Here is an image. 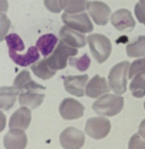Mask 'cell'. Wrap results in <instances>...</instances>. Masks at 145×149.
<instances>
[{"mask_svg": "<svg viewBox=\"0 0 145 149\" xmlns=\"http://www.w3.org/2000/svg\"><path fill=\"white\" fill-rule=\"evenodd\" d=\"M129 61H122L115 65L108 75L109 85L115 93L122 94L127 90V75L130 66Z\"/></svg>", "mask_w": 145, "mask_h": 149, "instance_id": "obj_4", "label": "cell"}, {"mask_svg": "<svg viewBox=\"0 0 145 149\" xmlns=\"http://www.w3.org/2000/svg\"><path fill=\"white\" fill-rule=\"evenodd\" d=\"M59 36L63 42L71 47L82 48L86 46L85 36L67 26L61 28Z\"/></svg>", "mask_w": 145, "mask_h": 149, "instance_id": "obj_13", "label": "cell"}, {"mask_svg": "<svg viewBox=\"0 0 145 149\" xmlns=\"http://www.w3.org/2000/svg\"><path fill=\"white\" fill-rule=\"evenodd\" d=\"M139 4L142 10L145 13V0H140Z\"/></svg>", "mask_w": 145, "mask_h": 149, "instance_id": "obj_32", "label": "cell"}, {"mask_svg": "<svg viewBox=\"0 0 145 149\" xmlns=\"http://www.w3.org/2000/svg\"><path fill=\"white\" fill-rule=\"evenodd\" d=\"M106 80L99 75H95L85 87V94L91 98H98L110 91Z\"/></svg>", "mask_w": 145, "mask_h": 149, "instance_id": "obj_14", "label": "cell"}, {"mask_svg": "<svg viewBox=\"0 0 145 149\" xmlns=\"http://www.w3.org/2000/svg\"><path fill=\"white\" fill-rule=\"evenodd\" d=\"M145 72V58L137 59L132 63L130 67L129 79H131L135 75Z\"/></svg>", "mask_w": 145, "mask_h": 149, "instance_id": "obj_27", "label": "cell"}, {"mask_svg": "<svg viewBox=\"0 0 145 149\" xmlns=\"http://www.w3.org/2000/svg\"><path fill=\"white\" fill-rule=\"evenodd\" d=\"M63 22L67 27L82 33H90L94 29V25L85 13L78 14L64 13Z\"/></svg>", "mask_w": 145, "mask_h": 149, "instance_id": "obj_6", "label": "cell"}, {"mask_svg": "<svg viewBox=\"0 0 145 149\" xmlns=\"http://www.w3.org/2000/svg\"><path fill=\"white\" fill-rule=\"evenodd\" d=\"M7 44L9 52L23 51L25 45L22 40L19 36L15 33L10 34L5 38Z\"/></svg>", "mask_w": 145, "mask_h": 149, "instance_id": "obj_25", "label": "cell"}, {"mask_svg": "<svg viewBox=\"0 0 145 149\" xmlns=\"http://www.w3.org/2000/svg\"><path fill=\"white\" fill-rule=\"evenodd\" d=\"M86 9L96 24L105 26L108 24L111 9L107 4L101 1H89Z\"/></svg>", "mask_w": 145, "mask_h": 149, "instance_id": "obj_9", "label": "cell"}, {"mask_svg": "<svg viewBox=\"0 0 145 149\" xmlns=\"http://www.w3.org/2000/svg\"><path fill=\"white\" fill-rule=\"evenodd\" d=\"M20 91L16 87L2 86L0 91V106L4 111H8L15 104Z\"/></svg>", "mask_w": 145, "mask_h": 149, "instance_id": "obj_18", "label": "cell"}, {"mask_svg": "<svg viewBox=\"0 0 145 149\" xmlns=\"http://www.w3.org/2000/svg\"><path fill=\"white\" fill-rule=\"evenodd\" d=\"M127 54L130 58L145 56V36L137 37V39L126 47Z\"/></svg>", "mask_w": 145, "mask_h": 149, "instance_id": "obj_23", "label": "cell"}, {"mask_svg": "<svg viewBox=\"0 0 145 149\" xmlns=\"http://www.w3.org/2000/svg\"><path fill=\"white\" fill-rule=\"evenodd\" d=\"M31 69L37 77L44 80L51 79L56 73V71L52 70L48 66L45 59L33 64Z\"/></svg>", "mask_w": 145, "mask_h": 149, "instance_id": "obj_21", "label": "cell"}, {"mask_svg": "<svg viewBox=\"0 0 145 149\" xmlns=\"http://www.w3.org/2000/svg\"><path fill=\"white\" fill-rule=\"evenodd\" d=\"M27 135L24 130L12 129L5 136L4 147L8 149H25L27 144Z\"/></svg>", "mask_w": 145, "mask_h": 149, "instance_id": "obj_12", "label": "cell"}, {"mask_svg": "<svg viewBox=\"0 0 145 149\" xmlns=\"http://www.w3.org/2000/svg\"><path fill=\"white\" fill-rule=\"evenodd\" d=\"M9 55L12 60L22 67H26L32 63H35L40 58V54L38 49L35 46H31L25 54H20L16 52H9Z\"/></svg>", "mask_w": 145, "mask_h": 149, "instance_id": "obj_17", "label": "cell"}, {"mask_svg": "<svg viewBox=\"0 0 145 149\" xmlns=\"http://www.w3.org/2000/svg\"><path fill=\"white\" fill-rule=\"evenodd\" d=\"M78 53L76 48L67 45L62 40L59 41L52 54L45 60L52 70L56 71L62 70L67 67L68 58L77 55Z\"/></svg>", "mask_w": 145, "mask_h": 149, "instance_id": "obj_3", "label": "cell"}, {"mask_svg": "<svg viewBox=\"0 0 145 149\" xmlns=\"http://www.w3.org/2000/svg\"><path fill=\"white\" fill-rule=\"evenodd\" d=\"M144 107H145V103H144Z\"/></svg>", "mask_w": 145, "mask_h": 149, "instance_id": "obj_33", "label": "cell"}, {"mask_svg": "<svg viewBox=\"0 0 145 149\" xmlns=\"http://www.w3.org/2000/svg\"><path fill=\"white\" fill-rule=\"evenodd\" d=\"M91 60L87 53L79 58H69V65L71 66L77 68L80 72L86 71L90 66Z\"/></svg>", "mask_w": 145, "mask_h": 149, "instance_id": "obj_26", "label": "cell"}, {"mask_svg": "<svg viewBox=\"0 0 145 149\" xmlns=\"http://www.w3.org/2000/svg\"><path fill=\"white\" fill-rule=\"evenodd\" d=\"M139 134L145 139V119L141 122L139 127Z\"/></svg>", "mask_w": 145, "mask_h": 149, "instance_id": "obj_31", "label": "cell"}, {"mask_svg": "<svg viewBox=\"0 0 145 149\" xmlns=\"http://www.w3.org/2000/svg\"><path fill=\"white\" fill-rule=\"evenodd\" d=\"M45 94L38 93V91H26L20 93L19 102L20 105L26 106L34 110L43 103Z\"/></svg>", "mask_w": 145, "mask_h": 149, "instance_id": "obj_19", "label": "cell"}, {"mask_svg": "<svg viewBox=\"0 0 145 149\" xmlns=\"http://www.w3.org/2000/svg\"><path fill=\"white\" fill-rule=\"evenodd\" d=\"M111 24L118 31L128 33L135 26V21L130 11L121 9L114 12L111 17Z\"/></svg>", "mask_w": 145, "mask_h": 149, "instance_id": "obj_10", "label": "cell"}, {"mask_svg": "<svg viewBox=\"0 0 145 149\" xmlns=\"http://www.w3.org/2000/svg\"><path fill=\"white\" fill-rule=\"evenodd\" d=\"M124 106V99L121 96L106 94L93 104L92 108L99 116L113 117L121 112Z\"/></svg>", "mask_w": 145, "mask_h": 149, "instance_id": "obj_1", "label": "cell"}, {"mask_svg": "<svg viewBox=\"0 0 145 149\" xmlns=\"http://www.w3.org/2000/svg\"><path fill=\"white\" fill-rule=\"evenodd\" d=\"M135 15L140 23L145 25V13L141 9L139 3H137L135 6Z\"/></svg>", "mask_w": 145, "mask_h": 149, "instance_id": "obj_30", "label": "cell"}, {"mask_svg": "<svg viewBox=\"0 0 145 149\" xmlns=\"http://www.w3.org/2000/svg\"><path fill=\"white\" fill-rule=\"evenodd\" d=\"M59 139L60 144L64 149H80L85 143V137L82 131L71 126L61 133Z\"/></svg>", "mask_w": 145, "mask_h": 149, "instance_id": "obj_7", "label": "cell"}, {"mask_svg": "<svg viewBox=\"0 0 145 149\" xmlns=\"http://www.w3.org/2000/svg\"><path fill=\"white\" fill-rule=\"evenodd\" d=\"M60 3L67 13L75 14L85 10L88 2L86 0H60Z\"/></svg>", "mask_w": 145, "mask_h": 149, "instance_id": "obj_22", "label": "cell"}, {"mask_svg": "<svg viewBox=\"0 0 145 149\" xmlns=\"http://www.w3.org/2000/svg\"><path fill=\"white\" fill-rule=\"evenodd\" d=\"M84 106L77 100L73 98H66L60 104L59 113L65 120H75L83 116Z\"/></svg>", "mask_w": 145, "mask_h": 149, "instance_id": "obj_8", "label": "cell"}, {"mask_svg": "<svg viewBox=\"0 0 145 149\" xmlns=\"http://www.w3.org/2000/svg\"><path fill=\"white\" fill-rule=\"evenodd\" d=\"M32 120L31 110L27 107H20L13 114L9 119V127L26 130L28 129Z\"/></svg>", "mask_w": 145, "mask_h": 149, "instance_id": "obj_15", "label": "cell"}, {"mask_svg": "<svg viewBox=\"0 0 145 149\" xmlns=\"http://www.w3.org/2000/svg\"><path fill=\"white\" fill-rule=\"evenodd\" d=\"M134 97L137 98L145 96V72L137 74L134 76L130 86Z\"/></svg>", "mask_w": 145, "mask_h": 149, "instance_id": "obj_24", "label": "cell"}, {"mask_svg": "<svg viewBox=\"0 0 145 149\" xmlns=\"http://www.w3.org/2000/svg\"><path fill=\"white\" fill-rule=\"evenodd\" d=\"M58 41V38L54 34H47L40 37L36 46L42 55L46 57L53 50Z\"/></svg>", "mask_w": 145, "mask_h": 149, "instance_id": "obj_20", "label": "cell"}, {"mask_svg": "<svg viewBox=\"0 0 145 149\" xmlns=\"http://www.w3.org/2000/svg\"><path fill=\"white\" fill-rule=\"evenodd\" d=\"M13 84L19 89V90L24 92L27 91H38L45 90L46 87L37 84L31 78L30 72L24 70L16 76Z\"/></svg>", "mask_w": 145, "mask_h": 149, "instance_id": "obj_16", "label": "cell"}, {"mask_svg": "<svg viewBox=\"0 0 145 149\" xmlns=\"http://www.w3.org/2000/svg\"><path fill=\"white\" fill-rule=\"evenodd\" d=\"M44 4L46 8L52 13H59L62 10L60 0H44Z\"/></svg>", "mask_w": 145, "mask_h": 149, "instance_id": "obj_28", "label": "cell"}, {"mask_svg": "<svg viewBox=\"0 0 145 149\" xmlns=\"http://www.w3.org/2000/svg\"><path fill=\"white\" fill-rule=\"evenodd\" d=\"M129 149H145V141L140 138L138 134H135L130 140Z\"/></svg>", "mask_w": 145, "mask_h": 149, "instance_id": "obj_29", "label": "cell"}, {"mask_svg": "<svg viewBox=\"0 0 145 149\" xmlns=\"http://www.w3.org/2000/svg\"><path fill=\"white\" fill-rule=\"evenodd\" d=\"M88 79V74L67 76L64 79L65 89L70 94L82 97L84 96V88Z\"/></svg>", "mask_w": 145, "mask_h": 149, "instance_id": "obj_11", "label": "cell"}, {"mask_svg": "<svg viewBox=\"0 0 145 149\" xmlns=\"http://www.w3.org/2000/svg\"><path fill=\"white\" fill-rule=\"evenodd\" d=\"M111 124L109 119L104 117H92L86 121L85 131L92 138L98 140L106 137L109 134Z\"/></svg>", "mask_w": 145, "mask_h": 149, "instance_id": "obj_5", "label": "cell"}, {"mask_svg": "<svg viewBox=\"0 0 145 149\" xmlns=\"http://www.w3.org/2000/svg\"><path fill=\"white\" fill-rule=\"evenodd\" d=\"M87 40L95 59L99 63L105 62L112 51L110 40L102 34H93L87 37Z\"/></svg>", "mask_w": 145, "mask_h": 149, "instance_id": "obj_2", "label": "cell"}]
</instances>
